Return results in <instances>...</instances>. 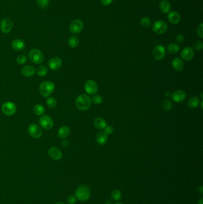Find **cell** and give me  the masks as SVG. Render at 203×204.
Instances as JSON below:
<instances>
[{
	"label": "cell",
	"instance_id": "cell-1",
	"mask_svg": "<svg viewBox=\"0 0 203 204\" xmlns=\"http://www.w3.org/2000/svg\"><path fill=\"white\" fill-rule=\"evenodd\" d=\"M91 99L87 95H81L76 100V106L80 110H87L91 105Z\"/></svg>",
	"mask_w": 203,
	"mask_h": 204
},
{
	"label": "cell",
	"instance_id": "cell-2",
	"mask_svg": "<svg viewBox=\"0 0 203 204\" xmlns=\"http://www.w3.org/2000/svg\"><path fill=\"white\" fill-rule=\"evenodd\" d=\"M55 89L54 84L50 81H47L43 82L39 87V91L40 94L44 97H48L53 93Z\"/></svg>",
	"mask_w": 203,
	"mask_h": 204
},
{
	"label": "cell",
	"instance_id": "cell-3",
	"mask_svg": "<svg viewBox=\"0 0 203 204\" xmlns=\"http://www.w3.org/2000/svg\"><path fill=\"white\" fill-rule=\"evenodd\" d=\"M91 196V191L86 185H82L75 191V197L81 202L87 201Z\"/></svg>",
	"mask_w": 203,
	"mask_h": 204
},
{
	"label": "cell",
	"instance_id": "cell-4",
	"mask_svg": "<svg viewBox=\"0 0 203 204\" xmlns=\"http://www.w3.org/2000/svg\"><path fill=\"white\" fill-rule=\"evenodd\" d=\"M28 56L30 60L35 64H41L44 60V54L38 49L31 50L29 52Z\"/></svg>",
	"mask_w": 203,
	"mask_h": 204
},
{
	"label": "cell",
	"instance_id": "cell-5",
	"mask_svg": "<svg viewBox=\"0 0 203 204\" xmlns=\"http://www.w3.org/2000/svg\"><path fill=\"white\" fill-rule=\"evenodd\" d=\"M167 29V25L163 21H157L152 25V30L159 35L165 33Z\"/></svg>",
	"mask_w": 203,
	"mask_h": 204
},
{
	"label": "cell",
	"instance_id": "cell-6",
	"mask_svg": "<svg viewBox=\"0 0 203 204\" xmlns=\"http://www.w3.org/2000/svg\"><path fill=\"white\" fill-rule=\"evenodd\" d=\"M1 109L5 115L7 116H11L14 115L16 112L17 108L15 103L13 102H7L4 103L2 104Z\"/></svg>",
	"mask_w": 203,
	"mask_h": 204
},
{
	"label": "cell",
	"instance_id": "cell-7",
	"mask_svg": "<svg viewBox=\"0 0 203 204\" xmlns=\"http://www.w3.org/2000/svg\"><path fill=\"white\" fill-rule=\"evenodd\" d=\"M39 123L44 130H50L54 125L52 119L48 115H43L40 117Z\"/></svg>",
	"mask_w": 203,
	"mask_h": 204
},
{
	"label": "cell",
	"instance_id": "cell-8",
	"mask_svg": "<svg viewBox=\"0 0 203 204\" xmlns=\"http://www.w3.org/2000/svg\"><path fill=\"white\" fill-rule=\"evenodd\" d=\"M28 132L31 137H32L35 139L40 138L43 134L42 130L38 126V125L36 124H32L29 125V126L28 128Z\"/></svg>",
	"mask_w": 203,
	"mask_h": 204
},
{
	"label": "cell",
	"instance_id": "cell-9",
	"mask_svg": "<svg viewBox=\"0 0 203 204\" xmlns=\"http://www.w3.org/2000/svg\"><path fill=\"white\" fill-rule=\"evenodd\" d=\"M152 55L156 60H160L163 59L166 56V50L165 47L160 45L156 46L153 49Z\"/></svg>",
	"mask_w": 203,
	"mask_h": 204
},
{
	"label": "cell",
	"instance_id": "cell-10",
	"mask_svg": "<svg viewBox=\"0 0 203 204\" xmlns=\"http://www.w3.org/2000/svg\"><path fill=\"white\" fill-rule=\"evenodd\" d=\"M83 28V23L79 19L73 21L70 25V30L74 34H77L80 33Z\"/></svg>",
	"mask_w": 203,
	"mask_h": 204
},
{
	"label": "cell",
	"instance_id": "cell-11",
	"mask_svg": "<svg viewBox=\"0 0 203 204\" xmlns=\"http://www.w3.org/2000/svg\"><path fill=\"white\" fill-rule=\"evenodd\" d=\"M13 28V22L11 19L8 18H5L2 19L0 24L1 30L4 33L8 34L9 33Z\"/></svg>",
	"mask_w": 203,
	"mask_h": 204
},
{
	"label": "cell",
	"instance_id": "cell-12",
	"mask_svg": "<svg viewBox=\"0 0 203 204\" xmlns=\"http://www.w3.org/2000/svg\"><path fill=\"white\" fill-rule=\"evenodd\" d=\"M85 90L88 94L95 95L98 91V86L94 81H88L85 84Z\"/></svg>",
	"mask_w": 203,
	"mask_h": 204
},
{
	"label": "cell",
	"instance_id": "cell-13",
	"mask_svg": "<svg viewBox=\"0 0 203 204\" xmlns=\"http://www.w3.org/2000/svg\"><path fill=\"white\" fill-rule=\"evenodd\" d=\"M181 58L185 61H190L194 56V51L191 47H187L183 49L181 54Z\"/></svg>",
	"mask_w": 203,
	"mask_h": 204
},
{
	"label": "cell",
	"instance_id": "cell-14",
	"mask_svg": "<svg viewBox=\"0 0 203 204\" xmlns=\"http://www.w3.org/2000/svg\"><path fill=\"white\" fill-rule=\"evenodd\" d=\"M48 155L51 159L56 160H61L63 156V154L61 151L56 147H52L49 149Z\"/></svg>",
	"mask_w": 203,
	"mask_h": 204
},
{
	"label": "cell",
	"instance_id": "cell-15",
	"mask_svg": "<svg viewBox=\"0 0 203 204\" xmlns=\"http://www.w3.org/2000/svg\"><path fill=\"white\" fill-rule=\"evenodd\" d=\"M62 65V61L58 57H54L51 58L48 62L49 67L51 70L56 71L59 69Z\"/></svg>",
	"mask_w": 203,
	"mask_h": 204
},
{
	"label": "cell",
	"instance_id": "cell-16",
	"mask_svg": "<svg viewBox=\"0 0 203 204\" xmlns=\"http://www.w3.org/2000/svg\"><path fill=\"white\" fill-rule=\"evenodd\" d=\"M186 93L185 91L178 90H176L172 95V98L174 102L176 103H180L183 102L186 98Z\"/></svg>",
	"mask_w": 203,
	"mask_h": 204
},
{
	"label": "cell",
	"instance_id": "cell-17",
	"mask_svg": "<svg viewBox=\"0 0 203 204\" xmlns=\"http://www.w3.org/2000/svg\"><path fill=\"white\" fill-rule=\"evenodd\" d=\"M167 19L169 22L172 24H178L181 21V16L179 13L176 12H169L167 16Z\"/></svg>",
	"mask_w": 203,
	"mask_h": 204
},
{
	"label": "cell",
	"instance_id": "cell-18",
	"mask_svg": "<svg viewBox=\"0 0 203 204\" xmlns=\"http://www.w3.org/2000/svg\"><path fill=\"white\" fill-rule=\"evenodd\" d=\"M96 140L98 145H104L108 141V135L105 132H100L96 136Z\"/></svg>",
	"mask_w": 203,
	"mask_h": 204
},
{
	"label": "cell",
	"instance_id": "cell-19",
	"mask_svg": "<svg viewBox=\"0 0 203 204\" xmlns=\"http://www.w3.org/2000/svg\"><path fill=\"white\" fill-rule=\"evenodd\" d=\"M35 72H36V70L35 67L32 66H25L22 68V73L23 75L27 77L32 76L33 75H35Z\"/></svg>",
	"mask_w": 203,
	"mask_h": 204
},
{
	"label": "cell",
	"instance_id": "cell-20",
	"mask_svg": "<svg viewBox=\"0 0 203 204\" xmlns=\"http://www.w3.org/2000/svg\"><path fill=\"white\" fill-rule=\"evenodd\" d=\"M159 9L163 13H169L171 9V4L170 2H169L167 0L161 1L159 4Z\"/></svg>",
	"mask_w": 203,
	"mask_h": 204
},
{
	"label": "cell",
	"instance_id": "cell-21",
	"mask_svg": "<svg viewBox=\"0 0 203 204\" xmlns=\"http://www.w3.org/2000/svg\"><path fill=\"white\" fill-rule=\"evenodd\" d=\"M172 66L176 71L181 72L184 68V64L182 60L179 58H174L172 62Z\"/></svg>",
	"mask_w": 203,
	"mask_h": 204
},
{
	"label": "cell",
	"instance_id": "cell-22",
	"mask_svg": "<svg viewBox=\"0 0 203 204\" xmlns=\"http://www.w3.org/2000/svg\"><path fill=\"white\" fill-rule=\"evenodd\" d=\"M12 48L16 51H21L25 47V43L20 39H16L11 43Z\"/></svg>",
	"mask_w": 203,
	"mask_h": 204
},
{
	"label": "cell",
	"instance_id": "cell-23",
	"mask_svg": "<svg viewBox=\"0 0 203 204\" xmlns=\"http://www.w3.org/2000/svg\"><path fill=\"white\" fill-rule=\"evenodd\" d=\"M94 124L95 127L98 130H103L107 126L106 121L102 118H96L94 121Z\"/></svg>",
	"mask_w": 203,
	"mask_h": 204
},
{
	"label": "cell",
	"instance_id": "cell-24",
	"mask_svg": "<svg viewBox=\"0 0 203 204\" xmlns=\"http://www.w3.org/2000/svg\"><path fill=\"white\" fill-rule=\"evenodd\" d=\"M70 134V128L67 126H63L58 130V136L60 138L65 139L69 136Z\"/></svg>",
	"mask_w": 203,
	"mask_h": 204
},
{
	"label": "cell",
	"instance_id": "cell-25",
	"mask_svg": "<svg viewBox=\"0 0 203 204\" xmlns=\"http://www.w3.org/2000/svg\"><path fill=\"white\" fill-rule=\"evenodd\" d=\"M200 100L197 97H191L188 101V106L190 108H196L200 104Z\"/></svg>",
	"mask_w": 203,
	"mask_h": 204
},
{
	"label": "cell",
	"instance_id": "cell-26",
	"mask_svg": "<svg viewBox=\"0 0 203 204\" xmlns=\"http://www.w3.org/2000/svg\"><path fill=\"white\" fill-rule=\"evenodd\" d=\"M179 49H180L179 45L175 43H172L169 45L167 47V51L171 54H174L177 53L179 50Z\"/></svg>",
	"mask_w": 203,
	"mask_h": 204
},
{
	"label": "cell",
	"instance_id": "cell-27",
	"mask_svg": "<svg viewBox=\"0 0 203 204\" xmlns=\"http://www.w3.org/2000/svg\"><path fill=\"white\" fill-rule=\"evenodd\" d=\"M79 44V39L77 37L72 36L70 37L68 39V44L72 48H76Z\"/></svg>",
	"mask_w": 203,
	"mask_h": 204
},
{
	"label": "cell",
	"instance_id": "cell-28",
	"mask_svg": "<svg viewBox=\"0 0 203 204\" xmlns=\"http://www.w3.org/2000/svg\"><path fill=\"white\" fill-rule=\"evenodd\" d=\"M36 73L39 76H45L48 73V67L45 65L39 66L37 69Z\"/></svg>",
	"mask_w": 203,
	"mask_h": 204
},
{
	"label": "cell",
	"instance_id": "cell-29",
	"mask_svg": "<svg viewBox=\"0 0 203 204\" xmlns=\"http://www.w3.org/2000/svg\"><path fill=\"white\" fill-rule=\"evenodd\" d=\"M34 112L38 116L42 115L45 112V108L41 104H36L34 108Z\"/></svg>",
	"mask_w": 203,
	"mask_h": 204
},
{
	"label": "cell",
	"instance_id": "cell-30",
	"mask_svg": "<svg viewBox=\"0 0 203 204\" xmlns=\"http://www.w3.org/2000/svg\"><path fill=\"white\" fill-rule=\"evenodd\" d=\"M111 197L115 201H119L122 198V192L119 189L113 190L111 192Z\"/></svg>",
	"mask_w": 203,
	"mask_h": 204
},
{
	"label": "cell",
	"instance_id": "cell-31",
	"mask_svg": "<svg viewBox=\"0 0 203 204\" xmlns=\"http://www.w3.org/2000/svg\"><path fill=\"white\" fill-rule=\"evenodd\" d=\"M162 108L163 109L166 110V111H169L172 109V101L170 100H164L163 103H162Z\"/></svg>",
	"mask_w": 203,
	"mask_h": 204
},
{
	"label": "cell",
	"instance_id": "cell-32",
	"mask_svg": "<svg viewBox=\"0 0 203 204\" xmlns=\"http://www.w3.org/2000/svg\"><path fill=\"white\" fill-rule=\"evenodd\" d=\"M141 25L144 28H149L151 25V20L148 17H144L141 19Z\"/></svg>",
	"mask_w": 203,
	"mask_h": 204
},
{
	"label": "cell",
	"instance_id": "cell-33",
	"mask_svg": "<svg viewBox=\"0 0 203 204\" xmlns=\"http://www.w3.org/2000/svg\"><path fill=\"white\" fill-rule=\"evenodd\" d=\"M47 104L50 108H55L57 105V100L54 97H49L47 100Z\"/></svg>",
	"mask_w": 203,
	"mask_h": 204
},
{
	"label": "cell",
	"instance_id": "cell-34",
	"mask_svg": "<svg viewBox=\"0 0 203 204\" xmlns=\"http://www.w3.org/2000/svg\"><path fill=\"white\" fill-rule=\"evenodd\" d=\"M37 4L40 7L45 9L49 6V0H37Z\"/></svg>",
	"mask_w": 203,
	"mask_h": 204
},
{
	"label": "cell",
	"instance_id": "cell-35",
	"mask_svg": "<svg viewBox=\"0 0 203 204\" xmlns=\"http://www.w3.org/2000/svg\"><path fill=\"white\" fill-rule=\"evenodd\" d=\"M193 49L196 51H200L203 49V43L201 41H197L193 44Z\"/></svg>",
	"mask_w": 203,
	"mask_h": 204
},
{
	"label": "cell",
	"instance_id": "cell-36",
	"mask_svg": "<svg viewBox=\"0 0 203 204\" xmlns=\"http://www.w3.org/2000/svg\"><path fill=\"white\" fill-rule=\"evenodd\" d=\"M92 102H93L95 104H101L102 102V97L100 95H95L92 99Z\"/></svg>",
	"mask_w": 203,
	"mask_h": 204
},
{
	"label": "cell",
	"instance_id": "cell-37",
	"mask_svg": "<svg viewBox=\"0 0 203 204\" xmlns=\"http://www.w3.org/2000/svg\"><path fill=\"white\" fill-rule=\"evenodd\" d=\"M203 24L202 23H201L198 28L196 29V33H197V35L200 37V38H203Z\"/></svg>",
	"mask_w": 203,
	"mask_h": 204
},
{
	"label": "cell",
	"instance_id": "cell-38",
	"mask_svg": "<svg viewBox=\"0 0 203 204\" xmlns=\"http://www.w3.org/2000/svg\"><path fill=\"white\" fill-rule=\"evenodd\" d=\"M26 60H27V59H26V56L24 55H22V54L19 55L17 58V62L20 65L25 64L26 62Z\"/></svg>",
	"mask_w": 203,
	"mask_h": 204
},
{
	"label": "cell",
	"instance_id": "cell-39",
	"mask_svg": "<svg viewBox=\"0 0 203 204\" xmlns=\"http://www.w3.org/2000/svg\"><path fill=\"white\" fill-rule=\"evenodd\" d=\"M77 201V198L74 195H71L67 198V203L69 204H75Z\"/></svg>",
	"mask_w": 203,
	"mask_h": 204
},
{
	"label": "cell",
	"instance_id": "cell-40",
	"mask_svg": "<svg viewBox=\"0 0 203 204\" xmlns=\"http://www.w3.org/2000/svg\"><path fill=\"white\" fill-rule=\"evenodd\" d=\"M105 129V131L104 132L108 135V134H110L111 133L113 132L114 131V129L111 126V125H108V126H106V127L104 128Z\"/></svg>",
	"mask_w": 203,
	"mask_h": 204
},
{
	"label": "cell",
	"instance_id": "cell-41",
	"mask_svg": "<svg viewBox=\"0 0 203 204\" xmlns=\"http://www.w3.org/2000/svg\"><path fill=\"white\" fill-rule=\"evenodd\" d=\"M113 0H100L101 3L104 6H109L110 4H111V2H113Z\"/></svg>",
	"mask_w": 203,
	"mask_h": 204
},
{
	"label": "cell",
	"instance_id": "cell-42",
	"mask_svg": "<svg viewBox=\"0 0 203 204\" xmlns=\"http://www.w3.org/2000/svg\"><path fill=\"white\" fill-rule=\"evenodd\" d=\"M176 40L178 43H182L184 41V37L182 35H178L176 38Z\"/></svg>",
	"mask_w": 203,
	"mask_h": 204
},
{
	"label": "cell",
	"instance_id": "cell-43",
	"mask_svg": "<svg viewBox=\"0 0 203 204\" xmlns=\"http://www.w3.org/2000/svg\"><path fill=\"white\" fill-rule=\"evenodd\" d=\"M197 191H198L201 195H202L203 193V186H200V187H199V188H198V189H197Z\"/></svg>",
	"mask_w": 203,
	"mask_h": 204
},
{
	"label": "cell",
	"instance_id": "cell-44",
	"mask_svg": "<svg viewBox=\"0 0 203 204\" xmlns=\"http://www.w3.org/2000/svg\"><path fill=\"white\" fill-rule=\"evenodd\" d=\"M104 204H111V202L110 200H106L104 202Z\"/></svg>",
	"mask_w": 203,
	"mask_h": 204
},
{
	"label": "cell",
	"instance_id": "cell-45",
	"mask_svg": "<svg viewBox=\"0 0 203 204\" xmlns=\"http://www.w3.org/2000/svg\"><path fill=\"white\" fill-rule=\"evenodd\" d=\"M203 198H201V199H200L198 201V204H203Z\"/></svg>",
	"mask_w": 203,
	"mask_h": 204
},
{
	"label": "cell",
	"instance_id": "cell-46",
	"mask_svg": "<svg viewBox=\"0 0 203 204\" xmlns=\"http://www.w3.org/2000/svg\"><path fill=\"white\" fill-rule=\"evenodd\" d=\"M56 204H65V203H63V202H57V203H56Z\"/></svg>",
	"mask_w": 203,
	"mask_h": 204
},
{
	"label": "cell",
	"instance_id": "cell-47",
	"mask_svg": "<svg viewBox=\"0 0 203 204\" xmlns=\"http://www.w3.org/2000/svg\"><path fill=\"white\" fill-rule=\"evenodd\" d=\"M122 204V203H120V202H117V203H116V204Z\"/></svg>",
	"mask_w": 203,
	"mask_h": 204
}]
</instances>
